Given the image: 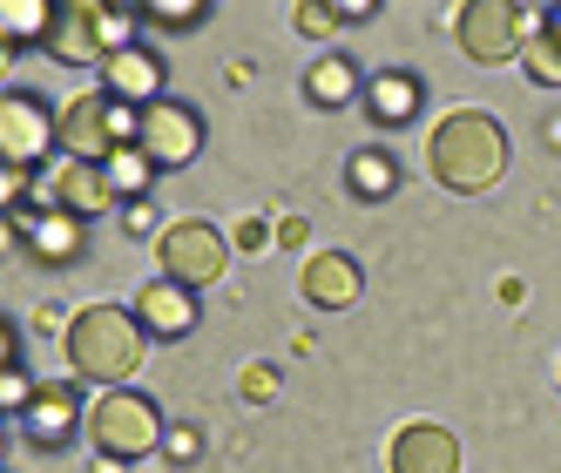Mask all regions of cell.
Instances as JSON below:
<instances>
[{"mask_svg": "<svg viewBox=\"0 0 561 473\" xmlns=\"http://www.w3.org/2000/svg\"><path fill=\"white\" fill-rule=\"evenodd\" d=\"M366 123L373 129H407V123H420V108H426V82L413 68H379L373 82H366Z\"/></svg>", "mask_w": 561, "mask_h": 473, "instance_id": "e0dca14e", "label": "cell"}, {"mask_svg": "<svg viewBox=\"0 0 561 473\" xmlns=\"http://www.w3.org/2000/svg\"><path fill=\"white\" fill-rule=\"evenodd\" d=\"M61 351H68V372L75 379L115 392V385H129L142 372L149 332H142L136 311H123V304H82L68 319V332H61Z\"/></svg>", "mask_w": 561, "mask_h": 473, "instance_id": "6da1fadb", "label": "cell"}, {"mask_svg": "<svg viewBox=\"0 0 561 473\" xmlns=\"http://www.w3.org/2000/svg\"><path fill=\"white\" fill-rule=\"evenodd\" d=\"M520 61H528V74H535V82H561V48L548 42L541 14H535V34H528V48H520Z\"/></svg>", "mask_w": 561, "mask_h": 473, "instance_id": "603a6c76", "label": "cell"}, {"mask_svg": "<svg viewBox=\"0 0 561 473\" xmlns=\"http://www.w3.org/2000/svg\"><path fill=\"white\" fill-rule=\"evenodd\" d=\"M264 236H277V230H271V223H237V244H244V251H257Z\"/></svg>", "mask_w": 561, "mask_h": 473, "instance_id": "83f0119b", "label": "cell"}, {"mask_svg": "<svg viewBox=\"0 0 561 473\" xmlns=\"http://www.w3.org/2000/svg\"><path fill=\"white\" fill-rule=\"evenodd\" d=\"M426 170L447 196H480L507 176V129L488 108H454L426 136Z\"/></svg>", "mask_w": 561, "mask_h": 473, "instance_id": "7a4b0ae2", "label": "cell"}, {"mask_svg": "<svg viewBox=\"0 0 561 473\" xmlns=\"http://www.w3.org/2000/svg\"><path fill=\"white\" fill-rule=\"evenodd\" d=\"M170 432H163V413H156V400L149 392H136V385H115V392H95L89 400V447H95V460H149L156 447H163Z\"/></svg>", "mask_w": 561, "mask_h": 473, "instance_id": "3957f363", "label": "cell"}, {"mask_svg": "<svg viewBox=\"0 0 561 473\" xmlns=\"http://www.w3.org/2000/svg\"><path fill=\"white\" fill-rule=\"evenodd\" d=\"M298 291H305V304H318V311H352L358 291H366V270H358L352 251H311L305 270H298Z\"/></svg>", "mask_w": 561, "mask_h": 473, "instance_id": "4fadbf2b", "label": "cell"}, {"mask_svg": "<svg viewBox=\"0 0 561 473\" xmlns=\"http://www.w3.org/2000/svg\"><path fill=\"white\" fill-rule=\"evenodd\" d=\"M129 142H136V108H123L108 89H82L61 108V155H75V163H108Z\"/></svg>", "mask_w": 561, "mask_h": 473, "instance_id": "5b68a950", "label": "cell"}, {"mask_svg": "<svg viewBox=\"0 0 561 473\" xmlns=\"http://www.w3.org/2000/svg\"><path fill=\"white\" fill-rule=\"evenodd\" d=\"M379 8H373V0H345V8H339V21H373Z\"/></svg>", "mask_w": 561, "mask_h": 473, "instance_id": "f1b7e54d", "label": "cell"}, {"mask_svg": "<svg viewBox=\"0 0 561 473\" xmlns=\"http://www.w3.org/2000/svg\"><path fill=\"white\" fill-rule=\"evenodd\" d=\"M123 48H136V8H108V0H68L48 55L68 68H108Z\"/></svg>", "mask_w": 561, "mask_h": 473, "instance_id": "277c9868", "label": "cell"}, {"mask_svg": "<svg viewBox=\"0 0 561 473\" xmlns=\"http://www.w3.org/2000/svg\"><path fill=\"white\" fill-rule=\"evenodd\" d=\"M102 89L123 102V108H149V102H163V89H170V68H163V55H156L149 42H136V48H123L108 68H102Z\"/></svg>", "mask_w": 561, "mask_h": 473, "instance_id": "9a60e30c", "label": "cell"}, {"mask_svg": "<svg viewBox=\"0 0 561 473\" xmlns=\"http://www.w3.org/2000/svg\"><path fill=\"white\" fill-rule=\"evenodd\" d=\"M386 466L392 473H460V440L447 426H433V419H413V426L392 432Z\"/></svg>", "mask_w": 561, "mask_h": 473, "instance_id": "2e32d148", "label": "cell"}, {"mask_svg": "<svg viewBox=\"0 0 561 473\" xmlns=\"http://www.w3.org/2000/svg\"><path fill=\"white\" fill-rule=\"evenodd\" d=\"M102 176H108L115 196H129V204H149V183L163 176V170L149 163V149H142V142H129V149H115L108 163H102Z\"/></svg>", "mask_w": 561, "mask_h": 473, "instance_id": "44dd1931", "label": "cell"}, {"mask_svg": "<svg viewBox=\"0 0 561 473\" xmlns=\"http://www.w3.org/2000/svg\"><path fill=\"white\" fill-rule=\"evenodd\" d=\"M34 392H42V385L27 379V366H8V372H0V406H8L14 419H21V413L34 406Z\"/></svg>", "mask_w": 561, "mask_h": 473, "instance_id": "cb8c5ba5", "label": "cell"}, {"mask_svg": "<svg viewBox=\"0 0 561 473\" xmlns=\"http://www.w3.org/2000/svg\"><path fill=\"white\" fill-rule=\"evenodd\" d=\"M305 95H311V108H352V102H366V74L345 55H325L305 68Z\"/></svg>", "mask_w": 561, "mask_h": 473, "instance_id": "ac0fdd59", "label": "cell"}, {"mask_svg": "<svg viewBox=\"0 0 561 473\" xmlns=\"http://www.w3.org/2000/svg\"><path fill=\"white\" fill-rule=\"evenodd\" d=\"M156 257H163V278L190 285V291H210L224 270H230V244L224 230L204 223V217H183L170 230H156Z\"/></svg>", "mask_w": 561, "mask_h": 473, "instance_id": "8992f818", "label": "cell"}, {"mask_svg": "<svg viewBox=\"0 0 561 473\" xmlns=\"http://www.w3.org/2000/svg\"><path fill=\"white\" fill-rule=\"evenodd\" d=\"M291 21H298V27H305V34H318V42H325V34H332V27H339V8H318V0H305V8H298V14H291Z\"/></svg>", "mask_w": 561, "mask_h": 473, "instance_id": "d4e9b609", "label": "cell"}, {"mask_svg": "<svg viewBox=\"0 0 561 473\" xmlns=\"http://www.w3.org/2000/svg\"><path fill=\"white\" fill-rule=\"evenodd\" d=\"M136 319H142V332L149 338H163V345H176V338H190L196 332V319H204V304H196V291L190 285H176V278H149L142 291H136Z\"/></svg>", "mask_w": 561, "mask_h": 473, "instance_id": "7c38bea8", "label": "cell"}, {"mask_svg": "<svg viewBox=\"0 0 561 473\" xmlns=\"http://www.w3.org/2000/svg\"><path fill=\"white\" fill-rule=\"evenodd\" d=\"M541 27H548V42L561 48V8H548V14H541Z\"/></svg>", "mask_w": 561, "mask_h": 473, "instance_id": "4dcf8cb0", "label": "cell"}, {"mask_svg": "<svg viewBox=\"0 0 561 473\" xmlns=\"http://www.w3.org/2000/svg\"><path fill=\"white\" fill-rule=\"evenodd\" d=\"M136 21H149V27H204L210 0H142Z\"/></svg>", "mask_w": 561, "mask_h": 473, "instance_id": "7402d4cb", "label": "cell"}, {"mask_svg": "<svg viewBox=\"0 0 561 473\" xmlns=\"http://www.w3.org/2000/svg\"><path fill=\"white\" fill-rule=\"evenodd\" d=\"M0 27H8V48H27V42H55V27H61V8H55V0H8V8H0Z\"/></svg>", "mask_w": 561, "mask_h": 473, "instance_id": "ffe728a7", "label": "cell"}, {"mask_svg": "<svg viewBox=\"0 0 561 473\" xmlns=\"http://www.w3.org/2000/svg\"><path fill=\"white\" fill-rule=\"evenodd\" d=\"M277 244H305V217H285V223H277Z\"/></svg>", "mask_w": 561, "mask_h": 473, "instance_id": "f546056e", "label": "cell"}, {"mask_svg": "<svg viewBox=\"0 0 561 473\" xmlns=\"http://www.w3.org/2000/svg\"><path fill=\"white\" fill-rule=\"evenodd\" d=\"M0 149H8V170H42L61 149V108H48L34 89H8V102H0Z\"/></svg>", "mask_w": 561, "mask_h": 473, "instance_id": "ba28073f", "label": "cell"}, {"mask_svg": "<svg viewBox=\"0 0 561 473\" xmlns=\"http://www.w3.org/2000/svg\"><path fill=\"white\" fill-rule=\"evenodd\" d=\"M42 204L89 223V217H102V210L115 204V189H108L102 163H75V155H61V163L48 170V183H42Z\"/></svg>", "mask_w": 561, "mask_h": 473, "instance_id": "5bb4252c", "label": "cell"}, {"mask_svg": "<svg viewBox=\"0 0 561 473\" xmlns=\"http://www.w3.org/2000/svg\"><path fill=\"white\" fill-rule=\"evenodd\" d=\"M136 142L149 149L156 170H190L196 155H204V115L190 102H176V95H163V102H149L136 115Z\"/></svg>", "mask_w": 561, "mask_h": 473, "instance_id": "9c48e42d", "label": "cell"}, {"mask_svg": "<svg viewBox=\"0 0 561 473\" xmlns=\"http://www.w3.org/2000/svg\"><path fill=\"white\" fill-rule=\"evenodd\" d=\"M345 183H352V196H358V204H386V196L399 189V163H392V149H379V142L352 149Z\"/></svg>", "mask_w": 561, "mask_h": 473, "instance_id": "d6986e66", "label": "cell"}, {"mask_svg": "<svg viewBox=\"0 0 561 473\" xmlns=\"http://www.w3.org/2000/svg\"><path fill=\"white\" fill-rule=\"evenodd\" d=\"M244 400H257V406L277 400V372H271V366H251V372H244Z\"/></svg>", "mask_w": 561, "mask_h": 473, "instance_id": "484cf974", "label": "cell"}, {"mask_svg": "<svg viewBox=\"0 0 561 473\" xmlns=\"http://www.w3.org/2000/svg\"><path fill=\"white\" fill-rule=\"evenodd\" d=\"M14 426H21L27 447L55 453V447L75 440V432H89V406H82V392H75V379H61V385H42V392H34V406H27Z\"/></svg>", "mask_w": 561, "mask_h": 473, "instance_id": "30bf717a", "label": "cell"}, {"mask_svg": "<svg viewBox=\"0 0 561 473\" xmlns=\"http://www.w3.org/2000/svg\"><path fill=\"white\" fill-rule=\"evenodd\" d=\"M528 27H535V14L514 8V0H467V8L454 14L460 48H467V61H480V68L514 61L520 48H528Z\"/></svg>", "mask_w": 561, "mask_h": 473, "instance_id": "52a82bcc", "label": "cell"}, {"mask_svg": "<svg viewBox=\"0 0 561 473\" xmlns=\"http://www.w3.org/2000/svg\"><path fill=\"white\" fill-rule=\"evenodd\" d=\"M8 230H21L34 264H75L89 251V223L68 217V210H48V204H27L21 217H8Z\"/></svg>", "mask_w": 561, "mask_h": 473, "instance_id": "8fae6325", "label": "cell"}, {"mask_svg": "<svg viewBox=\"0 0 561 473\" xmlns=\"http://www.w3.org/2000/svg\"><path fill=\"white\" fill-rule=\"evenodd\" d=\"M163 453H170V460H190V453H196V432H190V426H176L170 440H163Z\"/></svg>", "mask_w": 561, "mask_h": 473, "instance_id": "4316f807", "label": "cell"}]
</instances>
